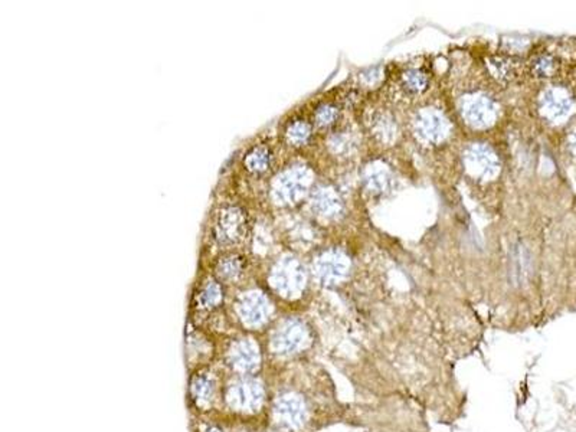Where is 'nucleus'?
Listing matches in <instances>:
<instances>
[{"mask_svg": "<svg viewBox=\"0 0 576 432\" xmlns=\"http://www.w3.org/2000/svg\"><path fill=\"white\" fill-rule=\"evenodd\" d=\"M262 396V386L257 381L242 379L229 388L228 402L235 409L254 411L261 405Z\"/></svg>", "mask_w": 576, "mask_h": 432, "instance_id": "1", "label": "nucleus"}, {"mask_svg": "<svg viewBox=\"0 0 576 432\" xmlns=\"http://www.w3.org/2000/svg\"><path fill=\"white\" fill-rule=\"evenodd\" d=\"M307 417L306 405L295 395H284L277 400L276 418L277 421L290 429H298L305 424Z\"/></svg>", "mask_w": 576, "mask_h": 432, "instance_id": "2", "label": "nucleus"}, {"mask_svg": "<svg viewBox=\"0 0 576 432\" xmlns=\"http://www.w3.org/2000/svg\"><path fill=\"white\" fill-rule=\"evenodd\" d=\"M309 342L306 329L298 323H288L274 338V348L279 353L290 355L305 348Z\"/></svg>", "mask_w": 576, "mask_h": 432, "instance_id": "3", "label": "nucleus"}, {"mask_svg": "<svg viewBox=\"0 0 576 432\" xmlns=\"http://www.w3.org/2000/svg\"><path fill=\"white\" fill-rule=\"evenodd\" d=\"M229 360L231 364L235 369L241 370V372H251V370H254L258 366L260 353L252 343L241 342L232 349Z\"/></svg>", "mask_w": 576, "mask_h": 432, "instance_id": "4", "label": "nucleus"}, {"mask_svg": "<svg viewBox=\"0 0 576 432\" xmlns=\"http://www.w3.org/2000/svg\"><path fill=\"white\" fill-rule=\"evenodd\" d=\"M193 393L199 400H209L212 393H214V385H212L209 378L200 376L195 381Z\"/></svg>", "mask_w": 576, "mask_h": 432, "instance_id": "5", "label": "nucleus"}, {"mask_svg": "<svg viewBox=\"0 0 576 432\" xmlns=\"http://www.w3.org/2000/svg\"><path fill=\"white\" fill-rule=\"evenodd\" d=\"M207 432H221V431H219V429H215V428H214V429H209Z\"/></svg>", "mask_w": 576, "mask_h": 432, "instance_id": "6", "label": "nucleus"}]
</instances>
